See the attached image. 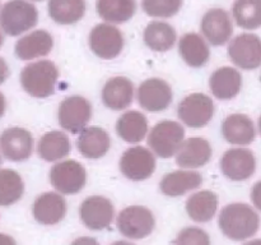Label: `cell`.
Instances as JSON below:
<instances>
[{
    "label": "cell",
    "mask_w": 261,
    "mask_h": 245,
    "mask_svg": "<svg viewBox=\"0 0 261 245\" xmlns=\"http://www.w3.org/2000/svg\"><path fill=\"white\" fill-rule=\"evenodd\" d=\"M0 151L13 162L28 160L33 151L32 134L24 128H8L0 134Z\"/></svg>",
    "instance_id": "16"
},
{
    "label": "cell",
    "mask_w": 261,
    "mask_h": 245,
    "mask_svg": "<svg viewBox=\"0 0 261 245\" xmlns=\"http://www.w3.org/2000/svg\"><path fill=\"white\" fill-rule=\"evenodd\" d=\"M175 244H200L209 245L211 244V237L208 232L204 231L199 227H185L178 232L177 237L173 240Z\"/></svg>",
    "instance_id": "35"
},
{
    "label": "cell",
    "mask_w": 261,
    "mask_h": 245,
    "mask_svg": "<svg viewBox=\"0 0 261 245\" xmlns=\"http://www.w3.org/2000/svg\"><path fill=\"white\" fill-rule=\"evenodd\" d=\"M200 31L211 45L222 46L231 41L233 24L226 10L222 8H213L201 18Z\"/></svg>",
    "instance_id": "15"
},
{
    "label": "cell",
    "mask_w": 261,
    "mask_h": 245,
    "mask_svg": "<svg viewBox=\"0 0 261 245\" xmlns=\"http://www.w3.org/2000/svg\"><path fill=\"white\" fill-rule=\"evenodd\" d=\"M155 218L153 212L144 206H129L116 217V227L122 236L132 240L145 239L153 232Z\"/></svg>",
    "instance_id": "5"
},
{
    "label": "cell",
    "mask_w": 261,
    "mask_h": 245,
    "mask_svg": "<svg viewBox=\"0 0 261 245\" xmlns=\"http://www.w3.org/2000/svg\"><path fill=\"white\" fill-rule=\"evenodd\" d=\"M58 79L59 69L51 60L33 61L20 71L23 89L36 99H46L54 94Z\"/></svg>",
    "instance_id": "2"
},
{
    "label": "cell",
    "mask_w": 261,
    "mask_h": 245,
    "mask_svg": "<svg viewBox=\"0 0 261 245\" xmlns=\"http://www.w3.org/2000/svg\"><path fill=\"white\" fill-rule=\"evenodd\" d=\"M0 242H12V244H14V240L12 239V237L7 236V235H3L0 234Z\"/></svg>",
    "instance_id": "39"
},
{
    "label": "cell",
    "mask_w": 261,
    "mask_h": 245,
    "mask_svg": "<svg viewBox=\"0 0 261 245\" xmlns=\"http://www.w3.org/2000/svg\"><path fill=\"white\" fill-rule=\"evenodd\" d=\"M218 225L222 234L233 241H245L260 229V216L250 204L229 203L221 211Z\"/></svg>",
    "instance_id": "1"
},
{
    "label": "cell",
    "mask_w": 261,
    "mask_h": 245,
    "mask_svg": "<svg viewBox=\"0 0 261 245\" xmlns=\"http://www.w3.org/2000/svg\"><path fill=\"white\" fill-rule=\"evenodd\" d=\"M260 81H261V76H260Z\"/></svg>",
    "instance_id": "45"
},
{
    "label": "cell",
    "mask_w": 261,
    "mask_h": 245,
    "mask_svg": "<svg viewBox=\"0 0 261 245\" xmlns=\"http://www.w3.org/2000/svg\"><path fill=\"white\" fill-rule=\"evenodd\" d=\"M143 40L148 48L155 53H166L171 50L177 40L176 31L170 23L153 20L148 23L143 33Z\"/></svg>",
    "instance_id": "29"
},
{
    "label": "cell",
    "mask_w": 261,
    "mask_h": 245,
    "mask_svg": "<svg viewBox=\"0 0 261 245\" xmlns=\"http://www.w3.org/2000/svg\"><path fill=\"white\" fill-rule=\"evenodd\" d=\"M32 2H43V0H32Z\"/></svg>",
    "instance_id": "43"
},
{
    "label": "cell",
    "mask_w": 261,
    "mask_h": 245,
    "mask_svg": "<svg viewBox=\"0 0 261 245\" xmlns=\"http://www.w3.org/2000/svg\"><path fill=\"white\" fill-rule=\"evenodd\" d=\"M76 147L83 157L98 160L111 148V138L103 128L86 127L79 133Z\"/></svg>",
    "instance_id": "22"
},
{
    "label": "cell",
    "mask_w": 261,
    "mask_h": 245,
    "mask_svg": "<svg viewBox=\"0 0 261 245\" xmlns=\"http://www.w3.org/2000/svg\"><path fill=\"white\" fill-rule=\"evenodd\" d=\"M8 77H9V66L4 59L0 58V84L4 83Z\"/></svg>",
    "instance_id": "37"
},
{
    "label": "cell",
    "mask_w": 261,
    "mask_h": 245,
    "mask_svg": "<svg viewBox=\"0 0 261 245\" xmlns=\"http://www.w3.org/2000/svg\"><path fill=\"white\" fill-rule=\"evenodd\" d=\"M228 56L240 69H257L261 66V38L255 33L236 36L228 43Z\"/></svg>",
    "instance_id": "10"
},
{
    "label": "cell",
    "mask_w": 261,
    "mask_h": 245,
    "mask_svg": "<svg viewBox=\"0 0 261 245\" xmlns=\"http://www.w3.org/2000/svg\"><path fill=\"white\" fill-rule=\"evenodd\" d=\"M66 201L59 191H46L33 202L32 214L36 221L45 226H54L64 219L66 214Z\"/></svg>",
    "instance_id": "17"
},
{
    "label": "cell",
    "mask_w": 261,
    "mask_h": 245,
    "mask_svg": "<svg viewBox=\"0 0 261 245\" xmlns=\"http://www.w3.org/2000/svg\"><path fill=\"white\" fill-rule=\"evenodd\" d=\"M209 88L218 100H232L242 88V76L233 66H221L209 78Z\"/></svg>",
    "instance_id": "21"
},
{
    "label": "cell",
    "mask_w": 261,
    "mask_h": 245,
    "mask_svg": "<svg viewBox=\"0 0 261 245\" xmlns=\"http://www.w3.org/2000/svg\"><path fill=\"white\" fill-rule=\"evenodd\" d=\"M79 216L87 229L101 231V230L107 229L114 219V204L106 197H87L81 204Z\"/></svg>",
    "instance_id": "14"
},
{
    "label": "cell",
    "mask_w": 261,
    "mask_h": 245,
    "mask_svg": "<svg viewBox=\"0 0 261 245\" xmlns=\"http://www.w3.org/2000/svg\"><path fill=\"white\" fill-rule=\"evenodd\" d=\"M250 197H251V202L255 208L259 209L261 212V180L254 184V186L251 188Z\"/></svg>",
    "instance_id": "36"
},
{
    "label": "cell",
    "mask_w": 261,
    "mask_h": 245,
    "mask_svg": "<svg viewBox=\"0 0 261 245\" xmlns=\"http://www.w3.org/2000/svg\"><path fill=\"white\" fill-rule=\"evenodd\" d=\"M50 183L59 193L74 195L86 185L87 171L76 160H60L51 167Z\"/></svg>",
    "instance_id": "6"
},
{
    "label": "cell",
    "mask_w": 261,
    "mask_h": 245,
    "mask_svg": "<svg viewBox=\"0 0 261 245\" xmlns=\"http://www.w3.org/2000/svg\"><path fill=\"white\" fill-rule=\"evenodd\" d=\"M116 133L126 143H140L148 135V119L143 112L130 110L116 121Z\"/></svg>",
    "instance_id": "27"
},
{
    "label": "cell",
    "mask_w": 261,
    "mask_h": 245,
    "mask_svg": "<svg viewBox=\"0 0 261 245\" xmlns=\"http://www.w3.org/2000/svg\"><path fill=\"white\" fill-rule=\"evenodd\" d=\"M54 47V38L47 31L37 30L23 36L15 43V55L20 60L30 61L48 55Z\"/></svg>",
    "instance_id": "23"
},
{
    "label": "cell",
    "mask_w": 261,
    "mask_h": 245,
    "mask_svg": "<svg viewBox=\"0 0 261 245\" xmlns=\"http://www.w3.org/2000/svg\"><path fill=\"white\" fill-rule=\"evenodd\" d=\"M219 168L229 180L245 181L256 171V157L247 148H231L221 157Z\"/></svg>",
    "instance_id": "13"
},
{
    "label": "cell",
    "mask_w": 261,
    "mask_h": 245,
    "mask_svg": "<svg viewBox=\"0 0 261 245\" xmlns=\"http://www.w3.org/2000/svg\"><path fill=\"white\" fill-rule=\"evenodd\" d=\"M218 195L212 190H200L191 194L185 204L186 213L194 222L205 224L212 221L218 211Z\"/></svg>",
    "instance_id": "26"
},
{
    "label": "cell",
    "mask_w": 261,
    "mask_h": 245,
    "mask_svg": "<svg viewBox=\"0 0 261 245\" xmlns=\"http://www.w3.org/2000/svg\"><path fill=\"white\" fill-rule=\"evenodd\" d=\"M178 53L191 68H201L211 58V48L204 36L195 32L185 33L178 41Z\"/></svg>",
    "instance_id": "25"
},
{
    "label": "cell",
    "mask_w": 261,
    "mask_h": 245,
    "mask_svg": "<svg viewBox=\"0 0 261 245\" xmlns=\"http://www.w3.org/2000/svg\"><path fill=\"white\" fill-rule=\"evenodd\" d=\"M3 30H0V47L3 46V43H4V36H3Z\"/></svg>",
    "instance_id": "41"
},
{
    "label": "cell",
    "mask_w": 261,
    "mask_h": 245,
    "mask_svg": "<svg viewBox=\"0 0 261 245\" xmlns=\"http://www.w3.org/2000/svg\"><path fill=\"white\" fill-rule=\"evenodd\" d=\"M91 102L78 94L66 97L59 106V124L64 130L73 134L81 133L91 121Z\"/></svg>",
    "instance_id": "11"
},
{
    "label": "cell",
    "mask_w": 261,
    "mask_h": 245,
    "mask_svg": "<svg viewBox=\"0 0 261 245\" xmlns=\"http://www.w3.org/2000/svg\"><path fill=\"white\" fill-rule=\"evenodd\" d=\"M24 183L17 171L12 168L0 170V206H12L22 198Z\"/></svg>",
    "instance_id": "33"
},
{
    "label": "cell",
    "mask_w": 261,
    "mask_h": 245,
    "mask_svg": "<svg viewBox=\"0 0 261 245\" xmlns=\"http://www.w3.org/2000/svg\"><path fill=\"white\" fill-rule=\"evenodd\" d=\"M155 156L150 148L143 145L130 147L120 158V171L132 181L149 179L155 170Z\"/></svg>",
    "instance_id": "8"
},
{
    "label": "cell",
    "mask_w": 261,
    "mask_h": 245,
    "mask_svg": "<svg viewBox=\"0 0 261 245\" xmlns=\"http://www.w3.org/2000/svg\"><path fill=\"white\" fill-rule=\"evenodd\" d=\"M232 15L240 28L254 31L261 27V0H236Z\"/></svg>",
    "instance_id": "32"
},
{
    "label": "cell",
    "mask_w": 261,
    "mask_h": 245,
    "mask_svg": "<svg viewBox=\"0 0 261 245\" xmlns=\"http://www.w3.org/2000/svg\"><path fill=\"white\" fill-rule=\"evenodd\" d=\"M184 0H142V8L152 18H171L180 12Z\"/></svg>",
    "instance_id": "34"
},
{
    "label": "cell",
    "mask_w": 261,
    "mask_h": 245,
    "mask_svg": "<svg viewBox=\"0 0 261 245\" xmlns=\"http://www.w3.org/2000/svg\"><path fill=\"white\" fill-rule=\"evenodd\" d=\"M5 109H7V101H5L4 94H3L2 92H0V117L4 116Z\"/></svg>",
    "instance_id": "38"
},
{
    "label": "cell",
    "mask_w": 261,
    "mask_h": 245,
    "mask_svg": "<svg viewBox=\"0 0 261 245\" xmlns=\"http://www.w3.org/2000/svg\"><path fill=\"white\" fill-rule=\"evenodd\" d=\"M47 9L58 24H75L86 14V0H48Z\"/></svg>",
    "instance_id": "31"
},
{
    "label": "cell",
    "mask_w": 261,
    "mask_h": 245,
    "mask_svg": "<svg viewBox=\"0 0 261 245\" xmlns=\"http://www.w3.org/2000/svg\"><path fill=\"white\" fill-rule=\"evenodd\" d=\"M173 92L170 84L161 78H148L140 83L137 91V100L143 110L161 112L168 109L172 102Z\"/></svg>",
    "instance_id": "12"
},
{
    "label": "cell",
    "mask_w": 261,
    "mask_h": 245,
    "mask_svg": "<svg viewBox=\"0 0 261 245\" xmlns=\"http://www.w3.org/2000/svg\"><path fill=\"white\" fill-rule=\"evenodd\" d=\"M185 140V129L173 120H163L157 122L148 133V147L161 158H171L176 156Z\"/></svg>",
    "instance_id": "4"
},
{
    "label": "cell",
    "mask_w": 261,
    "mask_h": 245,
    "mask_svg": "<svg viewBox=\"0 0 261 245\" xmlns=\"http://www.w3.org/2000/svg\"><path fill=\"white\" fill-rule=\"evenodd\" d=\"M124 35L112 23H99L89 33V47L103 60H112L124 48Z\"/></svg>",
    "instance_id": "9"
},
{
    "label": "cell",
    "mask_w": 261,
    "mask_h": 245,
    "mask_svg": "<svg viewBox=\"0 0 261 245\" xmlns=\"http://www.w3.org/2000/svg\"><path fill=\"white\" fill-rule=\"evenodd\" d=\"M38 22V10L25 0H9L0 9V27L8 36H19Z\"/></svg>",
    "instance_id": "3"
},
{
    "label": "cell",
    "mask_w": 261,
    "mask_h": 245,
    "mask_svg": "<svg viewBox=\"0 0 261 245\" xmlns=\"http://www.w3.org/2000/svg\"><path fill=\"white\" fill-rule=\"evenodd\" d=\"M212 152L211 143L205 138H188L176 153V163L181 168L203 167L211 161Z\"/></svg>",
    "instance_id": "19"
},
{
    "label": "cell",
    "mask_w": 261,
    "mask_h": 245,
    "mask_svg": "<svg viewBox=\"0 0 261 245\" xmlns=\"http://www.w3.org/2000/svg\"><path fill=\"white\" fill-rule=\"evenodd\" d=\"M222 135L231 144H251L256 138V128L251 117L245 114H231L222 122Z\"/></svg>",
    "instance_id": "20"
},
{
    "label": "cell",
    "mask_w": 261,
    "mask_h": 245,
    "mask_svg": "<svg viewBox=\"0 0 261 245\" xmlns=\"http://www.w3.org/2000/svg\"><path fill=\"white\" fill-rule=\"evenodd\" d=\"M83 241H91V242H96V241H94L93 239H78V240H75V241H74V242H83Z\"/></svg>",
    "instance_id": "40"
},
{
    "label": "cell",
    "mask_w": 261,
    "mask_h": 245,
    "mask_svg": "<svg viewBox=\"0 0 261 245\" xmlns=\"http://www.w3.org/2000/svg\"><path fill=\"white\" fill-rule=\"evenodd\" d=\"M0 163H2V156H0Z\"/></svg>",
    "instance_id": "44"
},
{
    "label": "cell",
    "mask_w": 261,
    "mask_h": 245,
    "mask_svg": "<svg viewBox=\"0 0 261 245\" xmlns=\"http://www.w3.org/2000/svg\"><path fill=\"white\" fill-rule=\"evenodd\" d=\"M203 183V178L194 168H181L166 174L160 183V189L167 197H180L195 190Z\"/></svg>",
    "instance_id": "24"
},
{
    "label": "cell",
    "mask_w": 261,
    "mask_h": 245,
    "mask_svg": "<svg viewBox=\"0 0 261 245\" xmlns=\"http://www.w3.org/2000/svg\"><path fill=\"white\" fill-rule=\"evenodd\" d=\"M71 143L68 135L60 130L47 132L40 138L37 153L46 162H58L70 153Z\"/></svg>",
    "instance_id": "28"
},
{
    "label": "cell",
    "mask_w": 261,
    "mask_h": 245,
    "mask_svg": "<svg viewBox=\"0 0 261 245\" xmlns=\"http://www.w3.org/2000/svg\"><path fill=\"white\" fill-rule=\"evenodd\" d=\"M216 106L208 94L195 92L188 94L177 106V115L181 122L188 127L199 129L211 122L213 119Z\"/></svg>",
    "instance_id": "7"
},
{
    "label": "cell",
    "mask_w": 261,
    "mask_h": 245,
    "mask_svg": "<svg viewBox=\"0 0 261 245\" xmlns=\"http://www.w3.org/2000/svg\"><path fill=\"white\" fill-rule=\"evenodd\" d=\"M257 127H259V133H260V135H261V115H260V117H259V121H257Z\"/></svg>",
    "instance_id": "42"
},
{
    "label": "cell",
    "mask_w": 261,
    "mask_h": 245,
    "mask_svg": "<svg viewBox=\"0 0 261 245\" xmlns=\"http://www.w3.org/2000/svg\"><path fill=\"white\" fill-rule=\"evenodd\" d=\"M96 9L107 23L122 24L134 17L137 12L135 0H97Z\"/></svg>",
    "instance_id": "30"
},
{
    "label": "cell",
    "mask_w": 261,
    "mask_h": 245,
    "mask_svg": "<svg viewBox=\"0 0 261 245\" xmlns=\"http://www.w3.org/2000/svg\"><path fill=\"white\" fill-rule=\"evenodd\" d=\"M101 97L107 109L122 111L132 105L134 99V84L126 77H112L105 83Z\"/></svg>",
    "instance_id": "18"
}]
</instances>
